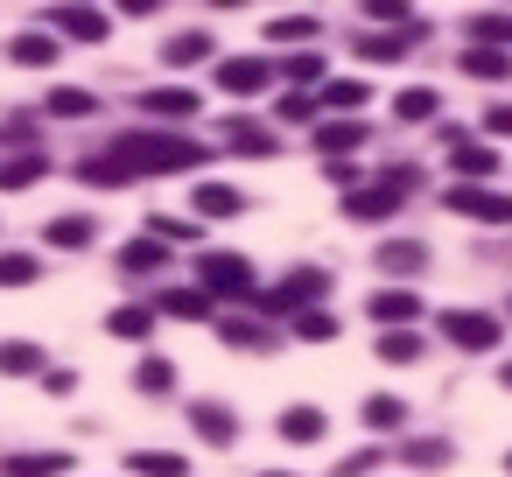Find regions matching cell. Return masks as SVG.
<instances>
[{"instance_id": "1", "label": "cell", "mask_w": 512, "mask_h": 477, "mask_svg": "<svg viewBox=\"0 0 512 477\" xmlns=\"http://www.w3.org/2000/svg\"><path fill=\"white\" fill-rule=\"evenodd\" d=\"M113 162H120L127 176H176V169H197L204 148L183 141V134H162V127H134V134L113 141Z\"/></svg>"}, {"instance_id": "34", "label": "cell", "mask_w": 512, "mask_h": 477, "mask_svg": "<svg viewBox=\"0 0 512 477\" xmlns=\"http://www.w3.org/2000/svg\"><path fill=\"white\" fill-rule=\"evenodd\" d=\"M281 78L288 85H330V64L323 57H281Z\"/></svg>"}, {"instance_id": "48", "label": "cell", "mask_w": 512, "mask_h": 477, "mask_svg": "<svg viewBox=\"0 0 512 477\" xmlns=\"http://www.w3.org/2000/svg\"><path fill=\"white\" fill-rule=\"evenodd\" d=\"M267 477H288V470H267Z\"/></svg>"}, {"instance_id": "36", "label": "cell", "mask_w": 512, "mask_h": 477, "mask_svg": "<svg viewBox=\"0 0 512 477\" xmlns=\"http://www.w3.org/2000/svg\"><path fill=\"white\" fill-rule=\"evenodd\" d=\"M78 176H85V183H92V190H120V183H134V176H127V169H120V162H113V155H92V162H85V169H78Z\"/></svg>"}, {"instance_id": "33", "label": "cell", "mask_w": 512, "mask_h": 477, "mask_svg": "<svg viewBox=\"0 0 512 477\" xmlns=\"http://www.w3.org/2000/svg\"><path fill=\"white\" fill-rule=\"evenodd\" d=\"M400 421H407V400L400 393H372L365 400V428H400Z\"/></svg>"}, {"instance_id": "2", "label": "cell", "mask_w": 512, "mask_h": 477, "mask_svg": "<svg viewBox=\"0 0 512 477\" xmlns=\"http://www.w3.org/2000/svg\"><path fill=\"white\" fill-rule=\"evenodd\" d=\"M407 190H414V169H386V176H372V183L351 190V218L379 225V218H393V211L407 204Z\"/></svg>"}, {"instance_id": "49", "label": "cell", "mask_w": 512, "mask_h": 477, "mask_svg": "<svg viewBox=\"0 0 512 477\" xmlns=\"http://www.w3.org/2000/svg\"><path fill=\"white\" fill-rule=\"evenodd\" d=\"M505 470H512V456H505Z\"/></svg>"}, {"instance_id": "14", "label": "cell", "mask_w": 512, "mask_h": 477, "mask_svg": "<svg viewBox=\"0 0 512 477\" xmlns=\"http://www.w3.org/2000/svg\"><path fill=\"white\" fill-rule=\"evenodd\" d=\"M120 267H127V274H155V267H169V246H162L155 232H141V239L120 246Z\"/></svg>"}, {"instance_id": "29", "label": "cell", "mask_w": 512, "mask_h": 477, "mask_svg": "<svg viewBox=\"0 0 512 477\" xmlns=\"http://www.w3.org/2000/svg\"><path fill=\"white\" fill-rule=\"evenodd\" d=\"M281 435L288 442H323V407H288L281 414Z\"/></svg>"}, {"instance_id": "8", "label": "cell", "mask_w": 512, "mask_h": 477, "mask_svg": "<svg viewBox=\"0 0 512 477\" xmlns=\"http://www.w3.org/2000/svg\"><path fill=\"white\" fill-rule=\"evenodd\" d=\"M267 78H274V64H267V57H225V64H218V85H225L232 99L267 92Z\"/></svg>"}, {"instance_id": "27", "label": "cell", "mask_w": 512, "mask_h": 477, "mask_svg": "<svg viewBox=\"0 0 512 477\" xmlns=\"http://www.w3.org/2000/svg\"><path fill=\"white\" fill-rule=\"evenodd\" d=\"M372 92H365V78H330L323 85V106H337V120H351V106H365Z\"/></svg>"}, {"instance_id": "43", "label": "cell", "mask_w": 512, "mask_h": 477, "mask_svg": "<svg viewBox=\"0 0 512 477\" xmlns=\"http://www.w3.org/2000/svg\"><path fill=\"white\" fill-rule=\"evenodd\" d=\"M225 344H239V351H267V330H253V323H225Z\"/></svg>"}, {"instance_id": "31", "label": "cell", "mask_w": 512, "mask_h": 477, "mask_svg": "<svg viewBox=\"0 0 512 477\" xmlns=\"http://www.w3.org/2000/svg\"><path fill=\"white\" fill-rule=\"evenodd\" d=\"M421 29H407V36H358V57H372V64H400V50L414 43Z\"/></svg>"}, {"instance_id": "10", "label": "cell", "mask_w": 512, "mask_h": 477, "mask_svg": "<svg viewBox=\"0 0 512 477\" xmlns=\"http://www.w3.org/2000/svg\"><path fill=\"white\" fill-rule=\"evenodd\" d=\"M365 309H372V323H386V330H414V316H421V295H414V288H379Z\"/></svg>"}, {"instance_id": "32", "label": "cell", "mask_w": 512, "mask_h": 477, "mask_svg": "<svg viewBox=\"0 0 512 477\" xmlns=\"http://www.w3.org/2000/svg\"><path fill=\"white\" fill-rule=\"evenodd\" d=\"M134 386H141V393H169V386H176V365H169V358H155V351H148V358H141V365H134Z\"/></svg>"}, {"instance_id": "26", "label": "cell", "mask_w": 512, "mask_h": 477, "mask_svg": "<svg viewBox=\"0 0 512 477\" xmlns=\"http://www.w3.org/2000/svg\"><path fill=\"white\" fill-rule=\"evenodd\" d=\"M0 372H8V379H22V372H43V351H36L29 337H8V344H0Z\"/></svg>"}, {"instance_id": "6", "label": "cell", "mask_w": 512, "mask_h": 477, "mask_svg": "<svg viewBox=\"0 0 512 477\" xmlns=\"http://www.w3.org/2000/svg\"><path fill=\"white\" fill-rule=\"evenodd\" d=\"M442 337L463 344V351H491L498 344V316H484V309H442Z\"/></svg>"}, {"instance_id": "3", "label": "cell", "mask_w": 512, "mask_h": 477, "mask_svg": "<svg viewBox=\"0 0 512 477\" xmlns=\"http://www.w3.org/2000/svg\"><path fill=\"white\" fill-rule=\"evenodd\" d=\"M197 281H204V295H218V302H253L260 288H253V260H239V253H204L197 260Z\"/></svg>"}, {"instance_id": "19", "label": "cell", "mask_w": 512, "mask_h": 477, "mask_svg": "<svg viewBox=\"0 0 512 477\" xmlns=\"http://www.w3.org/2000/svg\"><path fill=\"white\" fill-rule=\"evenodd\" d=\"M43 239H50V246H64V253H85V246H92V218H78V211H71V218H50V225H43Z\"/></svg>"}, {"instance_id": "21", "label": "cell", "mask_w": 512, "mask_h": 477, "mask_svg": "<svg viewBox=\"0 0 512 477\" xmlns=\"http://www.w3.org/2000/svg\"><path fill=\"white\" fill-rule=\"evenodd\" d=\"M470 50H512V15H470Z\"/></svg>"}, {"instance_id": "17", "label": "cell", "mask_w": 512, "mask_h": 477, "mask_svg": "<svg viewBox=\"0 0 512 477\" xmlns=\"http://www.w3.org/2000/svg\"><path fill=\"white\" fill-rule=\"evenodd\" d=\"M190 204H197V218H232L246 197H239L232 183H197V190H190Z\"/></svg>"}, {"instance_id": "38", "label": "cell", "mask_w": 512, "mask_h": 477, "mask_svg": "<svg viewBox=\"0 0 512 477\" xmlns=\"http://www.w3.org/2000/svg\"><path fill=\"white\" fill-rule=\"evenodd\" d=\"M43 267H36V253H0V288H29Z\"/></svg>"}, {"instance_id": "41", "label": "cell", "mask_w": 512, "mask_h": 477, "mask_svg": "<svg viewBox=\"0 0 512 477\" xmlns=\"http://www.w3.org/2000/svg\"><path fill=\"white\" fill-rule=\"evenodd\" d=\"M295 337H302V344H330V337H337V316L309 309V316H295Z\"/></svg>"}, {"instance_id": "20", "label": "cell", "mask_w": 512, "mask_h": 477, "mask_svg": "<svg viewBox=\"0 0 512 477\" xmlns=\"http://www.w3.org/2000/svg\"><path fill=\"white\" fill-rule=\"evenodd\" d=\"M64 449H29V456H8V477H64Z\"/></svg>"}, {"instance_id": "18", "label": "cell", "mask_w": 512, "mask_h": 477, "mask_svg": "<svg viewBox=\"0 0 512 477\" xmlns=\"http://www.w3.org/2000/svg\"><path fill=\"white\" fill-rule=\"evenodd\" d=\"M127 470H134V477H183V470H190V456H176V449H134V456H127Z\"/></svg>"}, {"instance_id": "35", "label": "cell", "mask_w": 512, "mask_h": 477, "mask_svg": "<svg viewBox=\"0 0 512 477\" xmlns=\"http://www.w3.org/2000/svg\"><path fill=\"white\" fill-rule=\"evenodd\" d=\"M435 106H442V99H435V85H407V92L393 99V113H400V120H428Z\"/></svg>"}, {"instance_id": "15", "label": "cell", "mask_w": 512, "mask_h": 477, "mask_svg": "<svg viewBox=\"0 0 512 477\" xmlns=\"http://www.w3.org/2000/svg\"><path fill=\"white\" fill-rule=\"evenodd\" d=\"M43 113H57V120H92V113H99V99H92V92H78V85H50Z\"/></svg>"}, {"instance_id": "46", "label": "cell", "mask_w": 512, "mask_h": 477, "mask_svg": "<svg viewBox=\"0 0 512 477\" xmlns=\"http://www.w3.org/2000/svg\"><path fill=\"white\" fill-rule=\"evenodd\" d=\"M484 127H491L498 141H512V106H491V113H484Z\"/></svg>"}, {"instance_id": "13", "label": "cell", "mask_w": 512, "mask_h": 477, "mask_svg": "<svg viewBox=\"0 0 512 477\" xmlns=\"http://www.w3.org/2000/svg\"><path fill=\"white\" fill-rule=\"evenodd\" d=\"M190 428H197L204 442H232V435H239L232 407H218V400H190Z\"/></svg>"}, {"instance_id": "12", "label": "cell", "mask_w": 512, "mask_h": 477, "mask_svg": "<svg viewBox=\"0 0 512 477\" xmlns=\"http://www.w3.org/2000/svg\"><path fill=\"white\" fill-rule=\"evenodd\" d=\"M456 64H463V78H477V85H505V78H512V57H505V50H470V43H463Z\"/></svg>"}, {"instance_id": "11", "label": "cell", "mask_w": 512, "mask_h": 477, "mask_svg": "<svg viewBox=\"0 0 512 477\" xmlns=\"http://www.w3.org/2000/svg\"><path fill=\"white\" fill-rule=\"evenodd\" d=\"M8 57H15L22 71H50V64H57V36H50V29H22V36L8 43Z\"/></svg>"}, {"instance_id": "37", "label": "cell", "mask_w": 512, "mask_h": 477, "mask_svg": "<svg viewBox=\"0 0 512 477\" xmlns=\"http://www.w3.org/2000/svg\"><path fill=\"white\" fill-rule=\"evenodd\" d=\"M379 358H386V365H414V358H421V337H414V330H386V337H379Z\"/></svg>"}, {"instance_id": "7", "label": "cell", "mask_w": 512, "mask_h": 477, "mask_svg": "<svg viewBox=\"0 0 512 477\" xmlns=\"http://www.w3.org/2000/svg\"><path fill=\"white\" fill-rule=\"evenodd\" d=\"M43 29L50 36H71V43H106V15L99 8H50Z\"/></svg>"}, {"instance_id": "30", "label": "cell", "mask_w": 512, "mask_h": 477, "mask_svg": "<svg viewBox=\"0 0 512 477\" xmlns=\"http://www.w3.org/2000/svg\"><path fill=\"white\" fill-rule=\"evenodd\" d=\"M267 43H316V15H274Z\"/></svg>"}, {"instance_id": "5", "label": "cell", "mask_w": 512, "mask_h": 477, "mask_svg": "<svg viewBox=\"0 0 512 477\" xmlns=\"http://www.w3.org/2000/svg\"><path fill=\"white\" fill-rule=\"evenodd\" d=\"M449 211L456 218H477V225H512V197L505 190H484V183H456L449 190Z\"/></svg>"}, {"instance_id": "22", "label": "cell", "mask_w": 512, "mask_h": 477, "mask_svg": "<svg viewBox=\"0 0 512 477\" xmlns=\"http://www.w3.org/2000/svg\"><path fill=\"white\" fill-rule=\"evenodd\" d=\"M43 155H8V162H0V190H36L43 183Z\"/></svg>"}, {"instance_id": "9", "label": "cell", "mask_w": 512, "mask_h": 477, "mask_svg": "<svg viewBox=\"0 0 512 477\" xmlns=\"http://www.w3.org/2000/svg\"><path fill=\"white\" fill-rule=\"evenodd\" d=\"M365 148V120L351 113V120H316V155H330V162H344V155H358Z\"/></svg>"}, {"instance_id": "42", "label": "cell", "mask_w": 512, "mask_h": 477, "mask_svg": "<svg viewBox=\"0 0 512 477\" xmlns=\"http://www.w3.org/2000/svg\"><path fill=\"white\" fill-rule=\"evenodd\" d=\"M316 113H323V106H316L309 92H288V99H281V120H295V127H316Z\"/></svg>"}, {"instance_id": "28", "label": "cell", "mask_w": 512, "mask_h": 477, "mask_svg": "<svg viewBox=\"0 0 512 477\" xmlns=\"http://www.w3.org/2000/svg\"><path fill=\"white\" fill-rule=\"evenodd\" d=\"M491 169H498V155H491L484 141H477V148H470V141H456V176H463V183H484Z\"/></svg>"}, {"instance_id": "24", "label": "cell", "mask_w": 512, "mask_h": 477, "mask_svg": "<svg viewBox=\"0 0 512 477\" xmlns=\"http://www.w3.org/2000/svg\"><path fill=\"white\" fill-rule=\"evenodd\" d=\"M421 260H428L421 239H386V246H379V267H386V274H414Z\"/></svg>"}, {"instance_id": "40", "label": "cell", "mask_w": 512, "mask_h": 477, "mask_svg": "<svg viewBox=\"0 0 512 477\" xmlns=\"http://www.w3.org/2000/svg\"><path fill=\"white\" fill-rule=\"evenodd\" d=\"M162 309H169V316H204V309H211V295H204V288H169V295H162Z\"/></svg>"}, {"instance_id": "23", "label": "cell", "mask_w": 512, "mask_h": 477, "mask_svg": "<svg viewBox=\"0 0 512 477\" xmlns=\"http://www.w3.org/2000/svg\"><path fill=\"white\" fill-rule=\"evenodd\" d=\"M204 57H211V36H204V29H190V36H176V43L162 50L169 71H190V64H204Z\"/></svg>"}, {"instance_id": "25", "label": "cell", "mask_w": 512, "mask_h": 477, "mask_svg": "<svg viewBox=\"0 0 512 477\" xmlns=\"http://www.w3.org/2000/svg\"><path fill=\"white\" fill-rule=\"evenodd\" d=\"M106 330H113V337H127V344H141V337L155 330V309L127 302V309H113V316H106Z\"/></svg>"}, {"instance_id": "45", "label": "cell", "mask_w": 512, "mask_h": 477, "mask_svg": "<svg viewBox=\"0 0 512 477\" xmlns=\"http://www.w3.org/2000/svg\"><path fill=\"white\" fill-rule=\"evenodd\" d=\"M372 463H379V456H372V449H358V456H344V463H337V477H365Z\"/></svg>"}, {"instance_id": "4", "label": "cell", "mask_w": 512, "mask_h": 477, "mask_svg": "<svg viewBox=\"0 0 512 477\" xmlns=\"http://www.w3.org/2000/svg\"><path fill=\"white\" fill-rule=\"evenodd\" d=\"M323 295H330V274H323V267H302V274H288L281 288H267L260 302H267V309H295V316H309Z\"/></svg>"}, {"instance_id": "16", "label": "cell", "mask_w": 512, "mask_h": 477, "mask_svg": "<svg viewBox=\"0 0 512 477\" xmlns=\"http://www.w3.org/2000/svg\"><path fill=\"white\" fill-rule=\"evenodd\" d=\"M141 113H155V120H190V113H197V92L162 85V92H148V99H141Z\"/></svg>"}, {"instance_id": "47", "label": "cell", "mask_w": 512, "mask_h": 477, "mask_svg": "<svg viewBox=\"0 0 512 477\" xmlns=\"http://www.w3.org/2000/svg\"><path fill=\"white\" fill-rule=\"evenodd\" d=\"M498 379H505V386H512V358H505V365H498Z\"/></svg>"}, {"instance_id": "44", "label": "cell", "mask_w": 512, "mask_h": 477, "mask_svg": "<svg viewBox=\"0 0 512 477\" xmlns=\"http://www.w3.org/2000/svg\"><path fill=\"white\" fill-rule=\"evenodd\" d=\"M407 463H421V470H442V463H449V449H442V442H414V449H407Z\"/></svg>"}, {"instance_id": "39", "label": "cell", "mask_w": 512, "mask_h": 477, "mask_svg": "<svg viewBox=\"0 0 512 477\" xmlns=\"http://www.w3.org/2000/svg\"><path fill=\"white\" fill-rule=\"evenodd\" d=\"M225 141H232V148H246V155H267V148H274V134H267V127H253V120H232V127H225Z\"/></svg>"}]
</instances>
